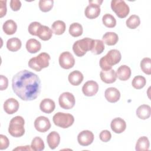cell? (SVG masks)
Listing matches in <instances>:
<instances>
[{"label": "cell", "mask_w": 151, "mask_h": 151, "mask_svg": "<svg viewBox=\"0 0 151 151\" xmlns=\"http://www.w3.org/2000/svg\"><path fill=\"white\" fill-rule=\"evenodd\" d=\"M146 83V78L142 76H135L132 81V86L136 89H141L145 87Z\"/></svg>", "instance_id": "836d02e7"}, {"label": "cell", "mask_w": 151, "mask_h": 151, "mask_svg": "<svg viewBox=\"0 0 151 151\" xmlns=\"http://www.w3.org/2000/svg\"><path fill=\"white\" fill-rule=\"evenodd\" d=\"M31 150L32 149L29 146H25L24 147L23 146H20V147H17L15 149H14L13 150Z\"/></svg>", "instance_id": "ee69618b"}, {"label": "cell", "mask_w": 151, "mask_h": 151, "mask_svg": "<svg viewBox=\"0 0 151 151\" xmlns=\"http://www.w3.org/2000/svg\"><path fill=\"white\" fill-rule=\"evenodd\" d=\"M103 42L107 45H114L117 44L119 40L117 34L113 32H107L105 33L102 38Z\"/></svg>", "instance_id": "d4e9b609"}, {"label": "cell", "mask_w": 151, "mask_h": 151, "mask_svg": "<svg viewBox=\"0 0 151 151\" xmlns=\"http://www.w3.org/2000/svg\"><path fill=\"white\" fill-rule=\"evenodd\" d=\"M65 24L61 20H57L53 22L51 25V29L55 35H61L65 31Z\"/></svg>", "instance_id": "f1b7e54d"}, {"label": "cell", "mask_w": 151, "mask_h": 151, "mask_svg": "<svg viewBox=\"0 0 151 151\" xmlns=\"http://www.w3.org/2000/svg\"><path fill=\"white\" fill-rule=\"evenodd\" d=\"M101 80L105 83L111 84L116 81L117 76L114 70L110 69L107 71H101L100 73Z\"/></svg>", "instance_id": "e0dca14e"}, {"label": "cell", "mask_w": 151, "mask_h": 151, "mask_svg": "<svg viewBox=\"0 0 151 151\" xmlns=\"http://www.w3.org/2000/svg\"><path fill=\"white\" fill-rule=\"evenodd\" d=\"M2 29L6 35H12L17 31V25L14 21L12 19H8L3 24Z\"/></svg>", "instance_id": "484cf974"}, {"label": "cell", "mask_w": 151, "mask_h": 151, "mask_svg": "<svg viewBox=\"0 0 151 151\" xmlns=\"http://www.w3.org/2000/svg\"><path fill=\"white\" fill-rule=\"evenodd\" d=\"M110 127L113 132L116 133H121L125 130L126 128V123L123 119L116 117L111 120Z\"/></svg>", "instance_id": "5bb4252c"}, {"label": "cell", "mask_w": 151, "mask_h": 151, "mask_svg": "<svg viewBox=\"0 0 151 151\" xmlns=\"http://www.w3.org/2000/svg\"><path fill=\"white\" fill-rule=\"evenodd\" d=\"M99 90V85L97 82L93 80H90L84 83L82 87L83 94L88 97L93 96Z\"/></svg>", "instance_id": "7c38bea8"}, {"label": "cell", "mask_w": 151, "mask_h": 151, "mask_svg": "<svg viewBox=\"0 0 151 151\" xmlns=\"http://www.w3.org/2000/svg\"><path fill=\"white\" fill-rule=\"evenodd\" d=\"M122 58L120 52L116 49L110 50L107 54L101 57L99 61L100 68L103 71L111 69L113 65L119 63Z\"/></svg>", "instance_id": "7a4b0ae2"}, {"label": "cell", "mask_w": 151, "mask_h": 151, "mask_svg": "<svg viewBox=\"0 0 151 151\" xmlns=\"http://www.w3.org/2000/svg\"><path fill=\"white\" fill-rule=\"evenodd\" d=\"M22 45L21 40L16 37L9 38L6 42V47L8 50L15 52L19 50Z\"/></svg>", "instance_id": "4316f807"}, {"label": "cell", "mask_w": 151, "mask_h": 151, "mask_svg": "<svg viewBox=\"0 0 151 151\" xmlns=\"http://www.w3.org/2000/svg\"><path fill=\"white\" fill-rule=\"evenodd\" d=\"M25 121L22 117L17 116L12 118L9 122L8 127L9 133L13 137H21L25 133Z\"/></svg>", "instance_id": "3957f363"}, {"label": "cell", "mask_w": 151, "mask_h": 151, "mask_svg": "<svg viewBox=\"0 0 151 151\" xmlns=\"http://www.w3.org/2000/svg\"><path fill=\"white\" fill-rule=\"evenodd\" d=\"M52 35V31L48 27L45 25H41L38 28L37 36L43 41L49 40Z\"/></svg>", "instance_id": "44dd1931"}, {"label": "cell", "mask_w": 151, "mask_h": 151, "mask_svg": "<svg viewBox=\"0 0 151 151\" xmlns=\"http://www.w3.org/2000/svg\"><path fill=\"white\" fill-rule=\"evenodd\" d=\"M41 24L38 22H32L28 26V32L32 35H37V32Z\"/></svg>", "instance_id": "74e56055"}, {"label": "cell", "mask_w": 151, "mask_h": 151, "mask_svg": "<svg viewBox=\"0 0 151 151\" xmlns=\"http://www.w3.org/2000/svg\"><path fill=\"white\" fill-rule=\"evenodd\" d=\"M41 44L40 42L36 39L31 38L26 42V48L29 53H36L41 50Z\"/></svg>", "instance_id": "cb8c5ba5"}, {"label": "cell", "mask_w": 151, "mask_h": 151, "mask_svg": "<svg viewBox=\"0 0 151 151\" xmlns=\"http://www.w3.org/2000/svg\"><path fill=\"white\" fill-rule=\"evenodd\" d=\"M34 127L38 132L44 133L50 129L51 123L47 117L45 116H40L35 120Z\"/></svg>", "instance_id": "30bf717a"}, {"label": "cell", "mask_w": 151, "mask_h": 151, "mask_svg": "<svg viewBox=\"0 0 151 151\" xmlns=\"http://www.w3.org/2000/svg\"><path fill=\"white\" fill-rule=\"evenodd\" d=\"M150 113L151 109L147 104L140 105L136 110V115L140 119L145 120L149 118Z\"/></svg>", "instance_id": "603a6c76"}, {"label": "cell", "mask_w": 151, "mask_h": 151, "mask_svg": "<svg viewBox=\"0 0 151 151\" xmlns=\"http://www.w3.org/2000/svg\"><path fill=\"white\" fill-rule=\"evenodd\" d=\"M31 147L34 151H41L44 150L45 145L42 139L40 137H34L32 140Z\"/></svg>", "instance_id": "d6a6232c"}, {"label": "cell", "mask_w": 151, "mask_h": 151, "mask_svg": "<svg viewBox=\"0 0 151 151\" xmlns=\"http://www.w3.org/2000/svg\"><path fill=\"white\" fill-rule=\"evenodd\" d=\"M149 140L146 136H142L138 139L135 149L137 151H146L149 149Z\"/></svg>", "instance_id": "83f0119b"}, {"label": "cell", "mask_w": 151, "mask_h": 151, "mask_svg": "<svg viewBox=\"0 0 151 151\" xmlns=\"http://www.w3.org/2000/svg\"><path fill=\"white\" fill-rule=\"evenodd\" d=\"M0 139H1V145H0V149L4 150L8 148L9 145V141L7 137L5 135L1 134L0 135Z\"/></svg>", "instance_id": "ab89813d"}, {"label": "cell", "mask_w": 151, "mask_h": 151, "mask_svg": "<svg viewBox=\"0 0 151 151\" xmlns=\"http://www.w3.org/2000/svg\"><path fill=\"white\" fill-rule=\"evenodd\" d=\"M111 9L120 18H126L130 12V8L124 1L112 0L111 2Z\"/></svg>", "instance_id": "52a82bcc"}, {"label": "cell", "mask_w": 151, "mask_h": 151, "mask_svg": "<svg viewBox=\"0 0 151 151\" xmlns=\"http://www.w3.org/2000/svg\"><path fill=\"white\" fill-rule=\"evenodd\" d=\"M58 102L60 106L64 109H72L76 103L74 95L70 92H64L59 97Z\"/></svg>", "instance_id": "ba28073f"}, {"label": "cell", "mask_w": 151, "mask_h": 151, "mask_svg": "<svg viewBox=\"0 0 151 151\" xmlns=\"http://www.w3.org/2000/svg\"><path fill=\"white\" fill-rule=\"evenodd\" d=\"M54 1L52 0H40L38 3L40 10L44 12L50 11L53 7Z\"/></svg>", "instance_id": "8d00e7d4"}, {"label": "cell", "mask_w": 151, "mask_h": 151, "mask_svg": "<svg viewBox=\"0 0 151 151\" xmlns=\"http://www.w3.org/2000/svg\"><path fill=\"white\" fill-rule=\"evenodd\" d=\"M140 24V19L139 16L132 15L126 21V26L130 29H135Z\"/></svg>", "instance_id": "1f68e13d"}, {"label": "cell", "mask_w": 151, "mask_h": 151, "mask_svg": "<svg viewBox=\"0 0 151 151\" xmlns=\"http://www.w3.org/2000/svg\"><path fill=\"white\" fill-rule=\"evenodd\" d=\"M100 5L94 4H89L86 8L84 14L88 19H94L99 17L100 14Z\"/></svg>", "instance_id": "9a60e30c"}, {"label": "cell", "mask_w": 151, "mask_h": 151, "mask_svg": "<svg viewBox=\"0 0 151 151\" xmlns=\"http://www.w3.org/2000/svg\"><path fill=\"white\" fill-rule=\"evenodd\" d=\"M104 96L109 102L116 103L120 99V93L115 87H109L105 90Z\"/></svg>", "instance_id": "2e32d148"}, {"label": "cell", "mask_w": 151, "mask_h": 151, "mask_svg": "<svg viewBox=\"0 0 151 151\" xmlns=\"http://www.w3.org/2000/svg\"><path fill=\"white\" fill-rule=\"evenodd\" d=\"M93 40L90 38H84L76 41L73 45V50L78 57H82L90 51Z\"/></svg>", "instance_id": "5b68a950"}, {"label": "cell", "mask_w": 151, "mask_h": 151, "mask_svg": "<svg viewBox=\"0 0 151 151\" xmlns=\"http://www.w3.org/2000/svg\"><path fill=\"white\" fill-rule=\"evenodd\" d=\"M52 120L55 125L63 129H66L73 124L74 118L70 113L58 112L54 115Z\"/></svg>", "instance_id": "8992f818"}, {"label": "cell", "mask_w": 151, "mask_h": 151, "mask_svg": "<svg viewBox=\"0 0 151 151\" xmlns=\"http://www.w3.org/2000/svg\"><path fill=\"white\" fill-rule=\"evenodd\" d=\"M19 106L18 101L14 98L7 99L4 103V109L8 114H12L17 112L19 109Z\"/></svg>", "instance_id": "4fadbf2b"}, {"label": "cell", "mask_w": 151, "mask_h": 151, "mask_svg": "<svg viewBox=\"0 0 151 151\" xmlns=\"http://www.w3.org/2000/svg\"><path fill=\"white\" fill-rule=\"evenodd\" d=\"M104 50V45L103 41L100 40H93L91 52L96 55H99L101 54Z\"/></svg>", "instance_id": "f546056e"}, {"label": "cell", "mask_w": 151, "mask_h": 151, "mask_svg": "<svg viewBox=\"0 0 151 151\" xmlns=\"http://www.w3.org/2000/svg\"><path fill=\"white\" fill-rule=\"evenodd\" d=\"M117 77L122 81H126L130 78L132 74L131 69L126 65L120 66L116 73Z\"/></svg>", "instance_id": "d6986e66"}, {"label": "cell", "mask_w": 151, "mask_h": 151, "mask_svg": "<svg viewBox=\"0 0 151 151\" xmlns=\"http://www.w3.org/2000/svg\"><path fill=\"white\" fill-rule=\"evenodd\" d=\"M12 87L15 94L24 101L35 100L41 91V81L38 76L27 70L15 74Z\"/></svg>", "instance_id": "6da1fadb"}, {"label": "cell", "mask_w": 151, "mask_h": 151, "mask_svg": "<svg viewBox=\"0 0 151 151\" xmlns=\"http://www.w3.org/2000/svg\"><path fill=\"white\" fill-rule=\"evenodd\" d=\"M83 29L82 25L78 22L71 24L69 27V33L74 37H78L82 35Z\"/></svg>", "instance_id": "4dcf8cb0"}, {"label": "cell", "mask_w": 151, "mask_h": 151, "mask_svg": "<svg viewBox=\"0 0 151 151\" xmlns=\"http://www.w3.org/2000/svg\"><path fill=\"white\" fill-rule=\"evenodd\" d=\"M0 82H1V86H0V90L1 91L5 90L7 88L8 86V78L3 76L1 75L0 76Z\"/></svg>", "instance_id": "60d3db41"}, {"label": "cell", "mask_w": 151, "mask_h": 151, "mask_svg": "<svg viewBox=\"0 0 151 151\" xmlns=\"http://www.w3.org/2000/svg\"><path fill=\"white\" fill-rule=\"evenodd\" d=\"M55 107V104L54 101L50 99H43L40 104V110L47 114L52 113Z\"/></svg>", "instance_id": "ac0fdd59"}, {"label": "cell", "mask_w": 151, "mask_h": 151, "mask_svg": "<svg viewBox=\"0 0 151 151\" xmlns=\"http://www.w3.org/2000/svg\"><path fill=\"white\" fill-rule=\"evenodd\" d=\"M50 56L46 52H41L37 56L31 58L28 61V66L36 71H40L42 68L48 67Z\"/></svg>", "instance_id": "277c9868"}, {"label": "cell", "mask_w": 151, "mask_h": 151, "mask_svg": "<svg viewBox=\"0 0 151 151\" xmlns=\"http://www.w3.org/2000/svg\"><path fill=\"white\" fill-rule=\"evenodd\" d=\"M94 140V134L90 130H83L77 136L78 143L83 146H87L92 143Z\"/></svg>", "instance_id": "8fae6325"}, {"label": "cell", "mask_w": 151, "mask_h": 151, "mask_svg": "<svg viewBox=\"0 0 151 151\" xmlns=\"http://www.w3.org/2000/svg\"><path fill=\"white\" fill-rule=\"evenodd\" d=\"M89 4H97V5H100L102 2H103V1L101 0V1H99V0H94V1H89Z\"/></svg>", "instance_id": "f6af8a7d"}, {"label": "cell", "mask_w": 151, "mask_h": 151, "mask_svg": "<svg viewBox=\"0 0 151 151\" xmlns=\"http://www.w3.org/2000/svg\"><path fill=\"white\" fill-rule=\"evenodd\" d=\"M1 7H0V17L2 18L6 15V1H0Z\"/></svg>", "instance_id": "7bdbcfd3"}, {"label": "cell", "mask_w": 151, "mask_h": 151, "mask_svg": "<svg viewBox=\"0 0 151 151\" xmlns=\"http://www.w3.org/2000/svg\"><path fill=\"white\" fill-rule=\"evenodd\" d=\"M70 83L73 86H78L83 80L84 77L83 74L78 71L75 70L71 72L68 77Z\"/></svg>", "instance_id": "7402d4cb"}, {"label": "cell", "mask_w": 151, "mask_h": 151, "mask_svg": "<svg viewBox=\"0 0 151 151\" xmlns=\"http://www.w3.org/2000/svg\"><path fill=\"white\" fill-rule=\"evenodd\" d=\"M10 6L12 11H17L21 6V2L18 0H11L10 1Z\"/></svg>", "instance_id": "b9f144b4"}, {"label": "cell", "mask_w": 151, "mask_h": 151, "mask_svg": "<svg viewBox=\"0 0 151 151\" xmlns=\"http://www.w3.org/2000/svg\"><path fill=\"white\" fill-rule=\"evenodd\" d=\"M140 68L145 74H151V59L149 57L143 58L140 62Z\"/></svg>", "instance_id": "d590c367"}, {"label": "cell", "mask_w": 151, "mask_h": 151, "mask_svg": "<svg viewBox=\"0 0 151 151\" xmlns=\"http://www.w3.org/2000/svg\"><path fill=\"white\" fill-rule=\"evenodd\" d=\"M47 142L50 148L51 149H54L60 144V136L57 132H51L47 136Z\"/></svg>", "instance_id": "ffe728a7"}, {"label": "cell", "mask_w": 151, "mask_h": 151, "mask_svg": "<svg viewBox=\"0 0 151 151\" xmlns=\"http://www.w3.org/2000/svg\"><path fill=\"white\" fill-rule=\"evenodd\" d=\"M99 137L102 142H107L111 139V134L109 130H104L100 132L99 134Z\"/></svg>", "instance_id": "f35d334b"}, {"label": "cell", "mask_w": 151, "mask_h": 151, "mask_svg": "<svg viewBox=\"0 0 151 151\" xmlns=\"http://www.w3.org/2000/svg\"><path fill=\"white\" fill-rule=\"evenodd\" d=\"M102 21L103 24L108 28H113L116 25V20L115 18L109 14H106L103 16Z\"/></svg>", "instance_id": "e575fe53"}, {"label": "cell", "mask_w": 151, "mask_h": 151, "mask_svg": "<svg viewBox=\"0 0 151 151\" xmlns=\"http://www.w3.org/2000/svg\"><path fill=\"white\" fill-rule=\"evenodd\" d=\"M60 65L64 69H70L75 64V60L73 55L68 51L62 52L59 57Z\"/></svg>", "instance_id": "9c48e42d"}]
</instances>
